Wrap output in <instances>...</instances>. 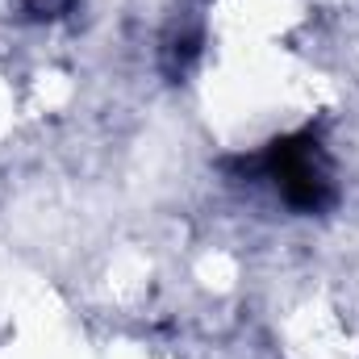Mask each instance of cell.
Wrapping results in <instances>:
<instances>
[{"label":"cell","instance_id":"cell-1","mask_svg":"<svg viewBox=\"0 0 359 359\" xmlns=\"http://www.w3.org/2000/svg\"><path fill=\"white\" fill-rule=\"evenodd\" d=\"M268 172L288 205L297 209H322L330 201V172L313 142H284L268 155Z\"/></svg>","mask_w":359,"mask_h":359}]
</instances>
